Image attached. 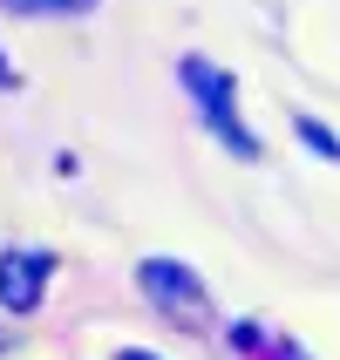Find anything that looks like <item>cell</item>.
Returning <instances> with one entry per match:
<instances>
[{
  "mask_svg": "<svg viewBox=\"0 0 340 360\" xmlns=\"http://www.w3.org/2000/svg\"><path fill=\"white\" fill-rule=\"evenodd\" d=\"M184 82H191V96L204 102V122H211V129H218L239 157H259V143L245 136L239 116H232V75H225V68H211L204 55H191V61H184Z\"/></svg>",
  "mask_w": 340,
  "mask_h": 360,
  "instance_id": "6da1fadb",
  "label": "cell"
},
{
  "mask_svg": "<svg viewBox=\"0 0 340 360\" xmlns=\"http://www.w3.org/2000/svg\"><path fill=\"white\" fill-rule=\"evenodd\" d=\"M41 279H48V259L41 252H0V306L7 313H34Z\"/></svg>",
  "mask_w": 340,
  "mask_h": 360,
  "instance_id": "7a4b0ae2",
  "label": "cell"
},
{
  "mask_svg": "<svg viewBox=\"0 0 340 360\" xmlns=\"http://www.w3.org/2000/svg\"><path fill=\"white\" fill-rule=\"evenodd\" d=\"M143 292L157 306H184V313H198L204 306V285L191 265H170V259H143Z\"/></svg>",
  "mask_w": 340,
  "mask_h": 360,
  "instance_id": "3957f363",
  "label": "cell"
},
{
  "mask_svg": "<svg viewBox=\"0 0 340 360\" xmlns=\"http://www.w3.org/2000/svg\"><path fill=\"white\" fill-rule=\"evenodd\" d=\"M0 7H14V14H89L96 0H0Z\"/></svg>",
  "mask_w": 340,
  "mask_h": 360,
  "instance_id": "277c9868",
  "label": "cell"
},
{
  "mask_svg": "<svg viewBox=\"0 0 340 360\" xmlns=\"http://www.w3.org/2000/svg\"><path fill=\"white\" fill-rule=\"evenodd\" d=\"M300 136L313 143V150H320L327 163H340V136H327V129H320V122H313V116H300Z\"/></svg>",
  "mask_w": 340,
  "mask_h": 360,
  "instance_id": "5b68a950",
  "label": "cell"
},
{
  "mask_svg": "<svg viewBox=\"0 0 340 360\" xmlns=\"http://www.w3.org/2000/svg\"><path fill=\"white\" fill-rule=\"evenodd\" d=\"M116 360H157V354H143V347H122V354Z\"/></svg>",
  "mask_w": 340,
  "mask_h": 360,
  "instance_id": "8992f818",
  "label": "cell"
},
{
  "mask_svg": "<svg viewBox=\"0 0 340 360\" xmlns=\"http://www.w3.org/2000/svg\"><path fill=\"white\" fill-rule=\"evenodd\" d=\"M7 82H14V68H7V61H0V89H7Z\"/></svg>",
  "mask_w": 340,
  "mask_h": 360,
  "instance_id": "52a82bcc",
  "label": "cell"
}]
</instances>
